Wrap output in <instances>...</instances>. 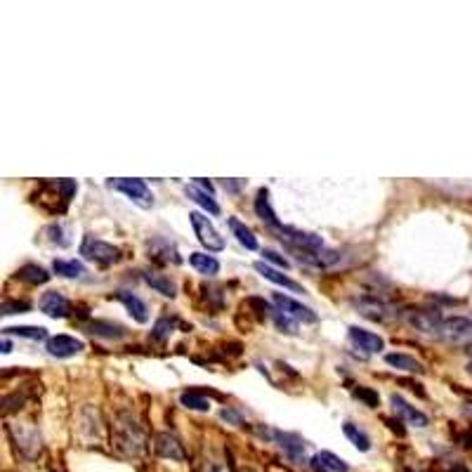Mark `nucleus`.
<instances>
[{"instance_id":"obj_1","label":"nucleus","mask_w":472,"mask_h":472,"mask_svg":"<svg viewBox=\"0 0 472 472\" xmlns=\"http://www.w3.org/2000/svg\"><path fill=\"white\" fill-rule=\"evenodd\" d=\"M111 437H114V447L118 449V454L123 456H142L144 454V430L139 427V422L128 413H121L114 420V430H111Z\"/></svg>"},{"instance_id":"obj_2","label":"nucleus","mask_w":472,"mask_h":472,"mask_svg":"<svg viewBox=\"0 0 472 472\" xmlns=\"http://www.w3.org/2000/svg\"><path fill=\"white\" fill-rule=\"evenodd\" d=\"M8 434L12 437L15 447L24 458H38L43 451V439L33 422H17V425H8Z\"/></svg>"},{"instance_id":"obj_3","label":"nucleus","mask_w":472,"mask_h":472,"mask_svg":"<svg viewBox=\"0 0 472 472\" xmlns=\"http://www.w3.org/2000/svg\"><path fill=\"white\" fill-rule=\"evenodd\" d=\"M437 338H442L444 343L454 345V347H470L472 345V321L465 316H451L444 319Z\"/></svg>"},{"instance_id":"obj_4","label":"nucleus","mask_w":472,"mask_h":472,"mask_svg":"<svg viewBox=\"0 0 472 472\" xmlns=\"http://www.w3.org/2000/svg\"><path fill=\"white\" fill-rule=\"evenodd\" d=\"M189 222L194 227V234L199 238V243L208 253H220L224 251V238L220 236V231L215 229V224L208 220L206 215L201 213H189Z\"/></svg>"},{"instance_id":"obj_5","label":"nucleus","mask_w":472,"mask_h":472,"mask_svg":"<svg viewBox=\"0 0 472 472\" xmlns=\"http://www.w3.org/2000/svg\"><path fill=\"white\" fill-rule=\"evenodd\" d=\"M81 255L97 265H114L121 260V251H118L116 246L102 241V238H95L88 234L81 243Z\"/></svg>"},{"instance_id":"obj_6","label":"nucleus","mask_w":472,"mask_h":472,"mask_svg":"<svg viewBox=\"0 0 472 472\" xmlns=\"http://www.w3.org/2000/svg\"><path fill=\"white\" fill-rule=\"evenodd\" d=\"M109 187L114 189V192L125 194V196H128V199L135 203V206H139V208L149 210V208L154 206V194L149 192V187H146L144 180H128V178L111 180Z\"/></svg>"},{"instance_id":"obj_7","label":"nucleus","mask_w":472,"mask_h":472,"mask_svg":"<svg viewBox=\"0 0 472 472\" xmlns=\"http://www.w3.org/2000/svg\"><path fill=\"white\" fill-rule=\"evenodd\" d=\"M272 302L279 307V312L288 314V316H291V319H295V321H302V323H316V321H319V316H316V312H314L312 307L302 305V302L288 298V295L274 293V295H272Z\"/></svg>"},{"instance_id":"obj_8","label":"nucleus","mask_w":472,"mask_h":472,"mask_svg":"<svg viewBox=\"0 0 472 472\" xmlns=\"http://www.w3.org/2000/svg\"><path fill=\"white\" fill-rule=\"evenodd\" d=\"M401 316H404V321L411 328L420 330V333H432V335H437V330H439L444 321L437 309H408V312H404Z\"/></svg>"},{"instance_id":"obj_9","label":"nucleus","mask_w":472,"mask_h":472,"mask_svg":"<svg viewBox=\"0 0 472 472\" xmlns=\"http://www.w3.org/2000/svg\"><path fill=\"white\" fill-rule=\"evenodd\" d=\"M154 449H156V454L161 458H168V461L185 463L189 458L185 444H182L178 437L171 434V432H159L156 437H154Z\"/></svg>"},{"instance_id":"obj_10","label":"nucleus","mask_w":472,"mask_h":472,"mask_svg":"<svg viewBox=\"0 0 472 472\" xmlns=\"http://www.w3.org/2000/svg\"><path fill=\"white\" fill-rule=\"evenodd\" d=\"M45 350H47V355L50 357L69 359V357H76L79 352L86 350V343L79 340V338H71V335H54V338L47 340Z\"/></svg>"},{"instance_id":"obj_11","label":"nucleus","mask_w":472,"mask_h":472,"mask_svg":"<svg viewBox=\"0 0 472 472\" xmlns=\"http://www.w3.org/2000/svg\"><path fill=\"white\" fill-rule=\"evenodd\" d=\"M390 404H392V408H394V413H397L399 418L406 422V425H413V427H427V425H430L427 415L422 413V411H418L415 406H411L404 397H399V394H392Z\"/></svg>"},{"instance_id":"obj_12","label":"nucleus","mask_w":472,"mask_h":472,"mask_svg":"<svg viewBox=\"0 0 472 472\" xmlns=\"http://www.w3.org/2000/svg\"><path fill=\"white\" fill-rule=\"evenodd\" d=\"M350 340L355 347L364 350L366 355H376V352H383L385 350V340L376 333H371V330L366 328H359V326H350Z\"/></svg>"},{"instance_id":"obj_13","label":"nucleus","mask_w":472,"mask_h":472,"mask_svg":"<svg viewBox=\"0 0 472 472\" xmlns=\"http://www.w3.org/2000/svg\"><path fill=\"white\" fill-rule=\"evenodd\" d=\"M38 307L40 312L52 316V319H64V316H69V300L57 291H47L43 298H40Z\"/></svg>"},{"instance_id":"obj_14","label":"nucleus","mask_w":472,"mask_h":472,"mask_svg":"<svg viewBox=\"0 0 472 472\" xmlns=\"http://www.w3.org/2000/svg\"><path fill=\"white\" fill-rule=\"evenodd\" d=\"M255 272H258L263 279L272 281V284L284 286L286 291H293V293H305V288H302V286L298 284V281H293L291 277H286V274H281L279 270H274V267H270L267 263H255Z\"/></svg>"},{"instance_id":"obj_15","label":"nucleus","mask_w":472,"mask_h":472,"mask_svg":"<svg viewBox=\"0 0 472 472\" xmlns=\"http://www.w3.org/2000/svg\"><path fill=\"white\" fill-rule=\"evenodd\" d=\"M357 309L366 316V319H373V321H387L394 314L392 307L385 305V302L378 300V298H362V300H357Z\"/></svg>"},{"instance_id":"obj_16","label":"nucleus","mask_w":472,"mask_h":472,"mask_svg":"<svg viewBox=\"0 0 472 472\" xmlns=\"http://www.w3.org/2000/svg\"><path fill=\"white\" fill-rule=\"evenodd\" d=\"M149 258L156 260V263H163V265H180L182 258L178 255V248L166 241V238H154L149 243Z\"/></svg>"},{"instance_id":"obj_17","label":"nucleus","mask_w":472,"mask_h":472,"mask_svg":"<svg viewBox=\"0 0 472 472\" xmlns=\"http://www.w3.org/2000/svg\"><path fill=\"white\" fill-rule=\"evenodd\" d=\"M255 215L263 220L267 227H270L272 231H277V229H281L284 224L279 222V217H277V213L272 210V203H270V192L267 189H260L258 192V196H255Z\"/></svg>"},{"instance_id":"obj_18","label":"nucleus","mask_w":472,"mask_h":472,"mask_svg":"<svg viewBox=\"0 0 472 472\" xmlns=\"http://www.w3.org/2000/svg\"><path fill=\"white\" fill-rule=\"evenodd\" d=\"M274 439L279 442V447L286 451V456L291 458V461H300V458H305V442H302V437L277 430V432H274Z\"/></svg>"},{"instance_id":"obj_19","label":"nucleus","mask_w":472,"mask_h":472,"mask_svg":"<svg viewBox=\"0 0 472 472\" xmlns=\"http://www.w3.org/2000/svg\"><path fill=\"white\" fill-rule=\"evenodd\" d=\"M116 298L123 302L125 309H128L130 316H132V319H135L137 323H146V321H149V309H146V305L137 298L135 293H130V291H118V293H116Z\"/></svg>"},{"instance_id":"obj_20","label":"nucleus","mask_w":472,"mask_h":472,"mask_svg":"<svg viewBox=\"0 0 472 472\" xmlns=\"http://www.w3.org/2000/svg\"><path fill=\"white\" fill-rule=\"evenodd\" d=\"M312 465L314 468L326 470V472H350V465L345 463L340 456L330 454V451H321V454H316L312 458Z\"/></svg>"},{"instance_id":"obj_21","label":"nucleus","mask_w":472,"mask_h":472,"mask_svg":"<svg viewBox=\"0 0 472 472\" xmlns=\"http://www.w3.org/2000/svg\"><path fill=\"white\" fill-rule=\"evenodd\" d=\"M88 328L93 335L109 338V340H121V338L128 335V328L121 326V323H111V321H93Z\"/></svg>"},{"instance_id":"obj_22","label":"nucleus","mask_w":472,"mask_h":472,"mask_svg":"<svg viewBox=\"0 0 472 472\" xmlns=\"http://www.w3.org/2000/svg\"><path fill=\"white\" fill-rule=\"evenodd\" d=\"M227 224H229L231 234L236 236V241L241 243L246 251H258V238H255V234H253V231L246 227L241 220H236V217H229Z\"/></svg>"},{"instance_id":"obj_23","label":"nucleus","mask_w":472,"mask_h":472,"mask_svg":"<svg viewBox=\"0 0 472 472\" xmlns=\"http://www.w3.org/2000/svg\"><path fill=\"white\" fill-rule=\"evenodd\" d=\"M144 281H146V284H149L156 293L166 295V298H175V295H178V286H175V281L168 279L166 274L146 272V274H144Z\"/></svg>"},{"instance_id":"obj_24","label":"nucleus","mask_w":472,"mask_h":472,"mask_svg":"<svg viewBox=\"0 0 472 472\" xmlns=\"http://www.w3.org/2000/svg\"><path fill=\"white\" fill-rule=\"evenodd\" d=\"M189 265L199 274H206V277H215L220 272V263L213 255H206V253H192L189 255Z\"/></svg>"},{"instance_id":"obj_25","label":"nucleus","mask_w":472,"mask_h":472,"mask_svg":"<svg viewBox=\"0 0 472 472\" xmlns=\"http://www.w3.org/2000/svg\"><path fill=\"white\" fill-rule=\"evenodd\" d=\"M17 277L31 286H43L50 281V274H47L45 267H40V265H24L22 270L17 272Z\"/></svg>"},{"instance_id":"obj_26","label":"nucleus","mask_w":472,"mask_h":472,"mask_svg":"<svg viewBox=\"0 0 472 472\" xmlns=\"http://www.w3.org/2000/svg\"><path fill=\"white\" fill-rule=\"evenodd\" d=\"M52 270L54 274H59L64 279H79L86 274V265L79 263V260H54Z\"/></svg>"},{"instance_id":"obj_27","label":"nucleus","mask_w":472,"mask_h":472,"mask_svg":"<svg viewBox=\"0 0 472 472\" xmlns=\"http://www.w3.org/2000/svg\"><path fill=\"white\" fill-rule=\"evenodd\" d=\"M385 362L390 366H394V369L406 371V373H422L425 371L420 362H415V359L408 357V355H399V352H394V355H385Z\"/></svg>"},{"instance_id":"obj_28","label":"nucleus","mask_w":472,"mask_h":472,"mask_svg":"<svg viewBox=\"0 0 472 472\" xmlns=\"http://www.w3.org/2000/svg\"><path fill=\"white\" fill-rule=\"evenodd\" d=\"M185 192H187L189 199H192L194 203H199V206H201L203 210H208L210 215H220V206H217V203L213 201V196H210V194L201 192V189L194 187V185H189Z\"/></svg>"},{"instance_id":"obj_29","label":"nucleus","mask_w":472,"mask_h":472,"mask_svg":"<svg viewBox=\"0 0 472 472\" xmlns=\"http://www.w3.org/2000/svg\"><path fill=\"white\" fill-rule=\"evenodd\" d=\"M343 432H345V437L355 444V447L359 449V451H369L371 449V439H369V434L364 432V430H359L355 422H345L343 425Z\"/></svg>"},{"instance_id":"obj_30","label":"nucleus","mask_w":472,"mask_h":472,"mask_svg":"<svg viewBox=\"0 0 472 472\" xmlns=\"http://www.w3.org/2000/svg\"><path fill=\"white\" fill-rule=\"evenodd\" d=\"M180 404L185 406V408H192V411H208V408H210V401H208L206 397H203L201 392H196V390H192V392H182Z\"/></svg>"},{"instance_id":"obj_31","label":"nucleus","mask_w":472,"mask_h":472,"mask_svg":"<svg viewBox=\"0 0 472 472\" xmlns=\"http://www.w3.org/2000/svg\"><path fill=\"white\" fill-rule=\"evenodd\" d=\"M5 335H19V338H29V340H45L47 330L43 326H12V328H5Z\"/></svg>"},{"instance_id":"obj_32","label":"nucleus","mask_w":472,"mask_h":472,"mask_svg":"<svg viewBox=\"0 0 472 472\" xmlns=\"http://www.w3.org/2000/svg\"><path fill=\"white\" fill-rule=\"evenodd\" d=\"M274 319V326H277L281 333H288V335H298V326H295V321L291 319L288 314L279 312V309H274V312L270 314Z\"/></svg>"},{"instance_id":"obj_33","label":"nucleus","mask_w":472,"mask_h":472,"mask_svg":"<svg viewBox=\"0 0 472 472\" xmlns=\"http://www.w3.org/2000/svg\"><path fill=\"white\" fill-rule=\"evenodd\" d=\"M355 397H357L359 401H364V404L369 406V408H376V406L380 404L378 392H373L371 387H364V385H359V387H357V390H355Z\"/></svg>"},{"instance_id":"obj_34","label":"nucleus","mask_w":472,"mask_h":472,"mask_svg":"<svg viewBox=\"0 0 472 472\" xmlns=\"http://www.w3.org/2000/svg\"><path fill=\"white\" fill-rule=\"evenodd\" d=\"M171 333H173V323L168 319H159L156 326H154V330H151V340L166 343L168 338H171Z\"/></svg>"},{"instance_id":"obj_35","label":"nucleus","mask_w":472,"mask_h":472,"mask_svg":"<svg viewBox=\"0 0 472 472\" xmlns=\"http://www.w3.org/2000/svg\"><path fill=\"white\" fill-rule=\"evenodd\" d=\"M31 309V305L29 302H19V300H5L3 305H0V314H5V316H10V314H24V312H29Z\"/></svg>"},{"instance_id":"obj_36","label":"nucleus","mask_w":472,"mask_h":472,"mask_svg":"<svg viewBox=\"0 0 472 472\" xmlns=\"http://www.w3.org/2000/svg\"><path fill=\"white\" fill-rule=\"evenodd\" d=\"M201 472H231L229 468H227V463L224 461H220V458H206V461L201 463Z\"/></svg>"},{"instance_id":"obj_37","label":"nucleus","mask_w":472,"mask_h":472,"mask_svg":"<svg viewBox=\"0 0 472 472\" xmlns=\"http://www.w3.org/2000/svg\"><path fill=\"white\" fill-rule=\"evenodd\" d=\"M263 258H265V263L277 265V267H281V270H288V267H291V263H288V260L281 255V253L272 251V248H265V251H263Z\"/></svg>"},{"instance_id":"obj_38","label":"nucleus","mask_w":472,"mask_h":472,"mask_svg":"<svg viewBox=\"0 0 472 472\" xmlns=\"http://www.w3.org/2000/svg\"><path fill=\"white\" fill-rule=\"evenodd\" d=\"M220 418H222V420H229V422H234V425H243V418H241V415H238L236 411H231V408H222Z\"/></svg>"},{"instance_id":"obj_39","label":"nucleus","mask_w":472,"mask_h":472,"mask_svg":"<svg viewBox=\"0 0 472 472\" xmlns=\"http://www.w3.org/2000/svg\"><path fill=\"white\" fill-rule=\"evenodd\" d=\"M194 187H199V189H201V192H206V194H210V196H213V194H215V189H213V185H210V182H206V180H201V178H199V180H196V182H194Z\"/></svg>"},{"instance_id":"obj_40","label":"nucleus","mask_w":472,"mask_h":472,"mask_svg":"<svg viewBox=\"0 0 472 472\" xmlns=\"http://www.w3.org/2000/svg\"><path fill=\"white\" fill-rule=\"evenodd\" d=\"M10 352H12V343L8 340V335H5L3 338V355H10Z\"/></svg>"},{"instance_id":"obj_41","label":"nucleus","mask_w":472,"mask_h":472,"mask_svg":"<svg viewBox=\"0 0 472 472\" xmlns=\"http://www.w3.org/2000/svg\"><path fill=\"white\" fill-rule=\"evenodd\" d=\"M449 472H470V470H468V468H465V465H461V463H456V465H454V468H451Z\"/></svg>"},{"instance_id":"obj_42","label":"nucleus","mask_w":472,"mask_h":472,"mask_svg":"<svg viewBox=\"0 0 472 472\" xmlns=\"http://www.w3.org/2000/svg\"><path fill=\"white\" fill-rule=\"evenodd\" d=\"M463 444H465V447H472V430L463 437Z\"/></svg>"},{"instance_id":"obj_43","label":"nucleus","mask_w":472,"mask_h":472,"mask_svg":"<svg viewBox=\"0 0 472 472\" xmlns=\"http://www.w3.org/2000/svg\"><path fill=\"white\" fill-rule=\"evenodd\" d=\"M243 472H255V470H243Z\"/></svg>"}]
</instances>
